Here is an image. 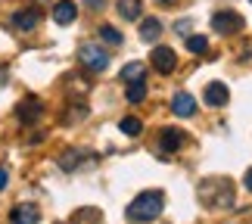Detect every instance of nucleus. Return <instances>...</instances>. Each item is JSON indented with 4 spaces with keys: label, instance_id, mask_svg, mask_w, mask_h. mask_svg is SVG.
<instances>
[{
    "label": "nucleus",
    "instance_id": "obj_16",
    "mask_svg": "<svg viewBox=\"0 0 252 224\" xmlns=\"http://www.w3.org/2000/svg\"><path fill=\"white\" fill-rule=\"evenodd\" d=\"M81 159H87L84 150H69V153L60 156V168H63V171H75V168L81 165Z\"/></svg>",
    "mask_w": 252,
    "mask_h": 224
},
{
    "label": "nucleus",
    "instance_id": "obj_9",
    "mask_svg": "<svg viewBox=\"0 0 252 224\" xmlns=\"http://www.w3.org/2000/svg\"><path fill=\"white\" fill-rule=\"evenodd\" d=\"M75 16H78V6H75V0H60V3L53 6V22H56V25H72Z\"/></svg>",
    "mask_w": 252,
    "mask_h": 224
},
{
    "label": "nucleus",
    "instance_id": "obj_26",
    "mask_svg": "<svg viewBox=\"0 0 252 224\" xmlns=\"http://www.w3.org/2000/svg\"><path fill=\"white\" fill-rule=\"evenodd\" d=\"M156 3H159V6H174L178 0H156Z\"/></svg>",
    "mask_w": 252,
    "mask_h": 224
},
{
    "label": "nucleus",
    "instance_id": "obj_11",
    "mask_svg": "<svg viewBox=\"0 0 252 224\" xmlns=\"http://www.w3.org/2000/svg\"><path fill=\"white\" fill-rule=\"evenodd\" d=\"M41 221V212H37L34 206H16L13 212H9V224H37Z\"/></svg>",
    "mask_w": 252,
    "mask_h": 224
},
{
    "label": "nucleus",
    "instance_id": "obj_13",
    "mask_svg": "<svg viewBox=\"0 0 252 224\" xmlns=\"http://www.w3.org/2000/svg\"><path fill=\"white\" fill-rule=\"evenodd\" d=\"M159 34H162V22H159V19H153V16L140 19V41L153 44V41H156Z\"/></svg>",
    "mask_w": 252,
    "mask_h": 224
},
{
    "label": "nucleus",
    "instance_id": "obj_6",
    "mask_svg": "<svg viewBox=\"0 0 252 224\" xmlns=\"http://www.w3.org/2000/svg\"><path fill=\"white\" fill-rule=\"evenodd\" d=\"M41 112H44V103L34 100V96H32V100H22V103H19V109H16V115H19V122H22V125L37 122V119H41Z\"/></svg>",
    "mask_w": 252,
    "mask_h": 224
},
{
    "label": "nucleus",
    "instance_id": "obj_19",
    "mask_svg": "<svg viewBox=\"0 0 252 224\" xmlns=\"http://www.w3.org/2000/svg\"><path fill=\"white\" fill-rule=\"evenodd\" d=\"M100 37H103L109 47H122V41H125L122 32H119V28H112V25H100Z\"/></svg>",
    "mask_w": 252,
    "mask_h": 224
},
{
    "label": "nucleus",
    "instance_id": "obj_7",
    "mask_svg": "<svg viewBox=\"0 0 252 224\" xmlns=\"http://www.w3.org/2000/svg\"><path fill=\"white\" fill-rule=\"evenodd\" d=\"M159 147L165 153H178L184 147V131L181 128H162L159 131Z\"/></svg>",
    "mask_w": 252,
    "mask_h": 224
},
{
    "label": "nucleus",
    "instance_id": "obj_5",
    "mask_svg": "<svg viewBox=\"0 0 252 224\" xmlns=\"http://www.w3.org/2000/svg\"><path fill=\"white\" fill-rule=\"evenodd\" d=\"M150 63H153V69H156L159 75H171L174 69H178V56H174L171 47H153Z\"/></svg>",
    "mask_w": 252,
    "mask_h": 224
},
{
    "label": "nucleus",
    "instance_id": "obj_8",
    "mask_svg": "<svg viewBox=\"0 0 252 224\" xmlns=\"http://www.w3.org/2000/svg\"><path fill=\"white\" fill-rule=\"evenodd\" d=\"M202 100H206L209 106H227L230 91H227L221 81H212V84H206V94H202Z\"/></svg>",
    "mask_w": 252,
    "mask_h": 224
},
{
    "label": "nucleus",
    "instance_id": "obj_27",
    "mask_svg": "<svg viewBox=\"0 0 252 224\" xmlns=\"http://www.w3.org/2000/svg\"><path fill=\"white\" fill-rule=\"evenodd\" d=\"M249 3H252V0H249Z\"/></svg>",
    "mask_w": 252,
    "mask_h": 224
},
{
    "label": "nucleus",
    "instance_id": "obj_24",
    "mask_svg": "<svg viewBox=\"0 0 252 224\" xmlns=\"http://www.w3.org/2000/svg\"><path fill=\"white\" fill-rule=\"evenodd\" d=\"M6 178H9V174H6V168H0V190L6 187Z\"/></svg>",
    "mask_w": 252,
    "mask_h": 224
},
{
    "label": "nucleus",
    "instance_id": "obj_18",
    "mask_svg": "<svg viewBox=\"0 0 252 224\" xmlns=\"http://www.w3.org/2000/svg\"><path fill=\"white\" fill-rule=\"evenodd\" d=\"M143 75H147V65L143 63H128L122 69V81H140Z\"/></svg>",
    "mask_w": 252,
    "mask_h": 224
},
{
    "label": "nucleus",
    "instance_id": "obj_2",
    "mask_svg": "<svg viewBox=\"0 0 252 224\" xmlns=\"http://www.w3.org/2000/svg\"><path fill=\"white\" fill-rule=\"evenodd\" d=\"M196 196L206 209H230L234 206V187L227 181H202L196 187Z\"/></svg>",
    "mask_w": 252,
    "mask_h": 224
},
{
    "label": "nucleus",
    "instance_id": "obj_20",
    "mask_svg": "<svg viewBox=\"0 0 252 224\" xmlns=\"http://www.w3.org/2000/svg\"><path fill=\"white\" fill-rule=\"evenodd\" d=\"M187 50H190V53H206V50H209V37L190 34V37H187Z\"/></svg>",
    "mask_w": 252,
    "mask_h": 224
},
{
    "label": "nucleus",
    "instance_id": "obj_15",
    "mask_svg": "<svg viewBox=\"0 0 252 224\" xmlns=\"http://www.w3.org/2000/svg\"><path fill=\"white\" fill-rule=\"evenodd\" d=\"M100 209H94V206H84L78 212H72V221L69 224H100Z\"/></svg>",
    "mask_w": 252,
    "mask_h": 224
},
{
    "label": "nucleus",
    "instance_id": "obj_10",
    "mask_svg": "<svg viewBox=\"0 0 252 224\" xmlns=\"http://www.w3.org/2000/svg\"><path fill=\"white\" fill-rule=\"evenodd\" d=\"M171 112L181 115V119H193L196 115V100H193L190 94H174L171 100Z\"/></svg>",
    "mask_w": 252,
    "mask_h": 224
},
{
    "label": "nucleus",
    "instance_id": "obj_14",
    "mask_svg": "<svg viewBox=\"0 0 252 224\" xmlns=\"http://www.w3.org/2000/svg\"><path fill=\"white\" fill-rule=\"evenodd\" d=\"M115 6H119L122 19H128V22L140 19V13H143V3H140V0H115Z\"/></svg>",
    "mask_w": 252,
    "mask_h": 224
},
{
    "label": "nucleus",
    "instance_id": "obj_12",
    "mask_svg": "<svg viewBox=\"0 0 252 224\" xmlns=\"http://www.w3.org/2000/svg\"><path fill=\"white\" fill-rule=\"evenodd\" d=\"M37 22H41L37 9H19V13H13V25L19 32H32V28H37Z\"/></svg>",
    "mask_w": 252,
    "mask_h": 224
},
{
    "label": "nucleus",
    "instance_id": "obj_3",
    "mask_svg": "<svg viewBox=\"0 0 252 224\" xmlns=\"http://www.w3.org/2000/svg\"><path fill=\"white\" fill-rule=\"evenodd\" d=\"M240 28H243V16L234 13V9H218L215 16H212V32L227 37V34H237Z\"/></svg>",
    "mask_w": 252,
    "mask_h": 224
},
{
    "label": "nucleus",
    "instance_id": "obj_23",
    "mask_svg": "<svg viewBox=\"0 0 252 224\" xmlns=\"http://www.w3.org/2000/svg\"><path fill=\"white\" fill-rule=\"evenodd\" d=\"M243 187H246V190H249V193H252V168H249V171H246V174H243Z\"/></svg>",
    "mask_w": 252,
    "mask_h": 224
},
{
    "label": "nucleus",
    "instance_id": "obj_1",
    "mask_svg": "<svg viewBox=\"0 0 252 224\" xmlns=\"http://www.w3.org/2000/svg\"><path fill=\"white\" fill-rule=\"evenodd\" d=\"M162 209H165V193L162 190H147L128 206V218L147 224V221H156L162 215Z\"/></svg>",
    "mask_w": 252,
    "mask_h": 224
},
{
    "label": "nucleus",
    "instance_id": "obj_4",
    "mask_svg": "<svg viewBox=\"0 0 252 224\" xmlns=\"http://www.w3.org/2000/svg\"><path fill=\"white\" fill-rule=\"evenodd\" d=\"M78 63L84 65V69H91V72H103L106 65H109V53H106L103 47H96V44H81Z\"/></svg>",
    "mask_w": 252,
    "mask_h": 224
},
{
    "label": "nucleus",
    "instance_id": "obj_22",
    "mask_svg": "<svg viewBox=\"0 0 252 224\" xmlns=\"http://www.w3.org/2000/svg\"><path fill=\"white\" fill-rule=\"evenodd\" d=\"M84 115H87V106H72V115L65 122H78V119H84Z\"/></svg>",
    "mask_w": 252,
    "mask_h": 224
},
{
    "label": "nucleus",
    "instance_id": "obj_17",
    "mask_svg": "<svg viewBox=\"0 0 252 224\" xmlns=\"http://www.w3.org/2000/svg\"><path fill=\"white\" fill-rule=\"evenodd\" d=\"M125 96H128V103H143V100H147V84H143V78H140V81H128Z\"/></svg>",
    "mask_w": 252,
    "mask_h": 224
},
{
    "label": "nucleus",
    "instance_id": "obj_21",
    "mask_svg": "<svg viewBox=\"0 0 252 224\" xmlns=\"http://www.w3.org/2000/svg\"><path fill=\"white\" fill-rule=\"evenodd\" d=\"M119 128H122V134H140V131H143V125H140V119L128 115V119H122V122H119Z\"/></svg>",
    "mask_w": 252,
    "mask_h": 224
},
{
    "label": "nucleus",
    "instance_id": "obj_25",
    "mask_svg": "<svg viewBox=\"0 0 252 224\" xmlns=\"http://www.w3.org/2000/svg\"><path fill=\"white\" fill-rule=\"evenodd\" d=\"M84 3H87V6H96V9H100V6L106 3V0H84Z\"/></svg>",
    "mask_w": 252,
    "mask_h": 224
}]
</instances>
